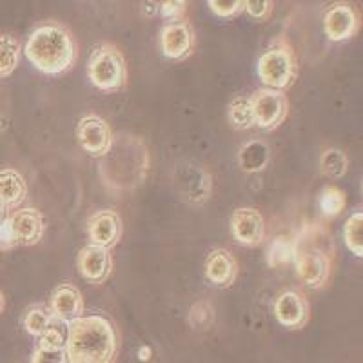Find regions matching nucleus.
Returning <instances> with one entry per match:
<instances>
[{
	"instance_id": "obj_6",
	"label": "nucleus",
	"mask_w": 363,
	"mask_h": 363,
	"mask_svg": "<svg viewBox=\"0 0 363 363\" xmlns=\"http://www.w3.org/2000/svg\"><path fill=\"white\" fill-rule=\"evenodd\" d=\"M258 77L265 87L285 91L298 79V60L285 40H277L258 58Z\"/></svg>"
},
{
	"instance_id": "obj_13",
	"label": "nucleus",
	"mask_w": 363,
	"mask_h": 363,
	"mask_svg": "<svg viewBox=\"0 0 363 363\" xmlns=\"http://www.w3.org/2000/svg\"><path fill=\"white\" fill-rule=\"evenodd\" d=\"M274 316L285 329H303L311 316L309 301L300 291H284L274 300Z\"/></svg>"
},
{
	"instance_id": "obj_15",
	"label": "nucleus",
	"mask_w": 363,
	"mask_h": 363,
	"mask_svg": "<svg viewBox=\"0 0 363 363\" xmlns=\"http://www.w3.org/2000/svg\"><path fill=\"white\" fill-rule=\"evenodd\" d=\"M122 233H124L122 218L113 209L99 211L87 220V235H89L91 244L111 249L120 242Z\"/></svg>"
},
{
	"instance_id": "obj_37",
	"label": "nucleus",
	"mask_w": 363,
	"mask_h": 363,
	"mask_svg": "<svg viewBox=\"0 0 363 363\" xmlns=\"http://www.w3.org/2000/svg\"><path fill=\"white\" fill-rule=\"evenodd\" d=\"M173 2H177L178 6H182V8H186L187 6V0H173Z\"/></svg>"
},
{
	"instance_id": "obj_32",
	"label": "nucleus",
	"mask_w": 363,
	"mask_h": 363,
	"mask_svg": "<svg viewBox=\"0 0 363 363\" xmlns=\"http://www.w3.org/2000/svg\"><path fill=\"white\" fill-rule=\"evenodd\" d=\"M158 13H160V17L164 18V21L171 22V21H178V18H184V15H186V8L178 6L177 2H173V0H164V2L158 6Z\"/></svg>"
},
{
	"instance_id": "obj_4",
	"label": "nucleus",
	"mask_w": 363,
	"mask_h": 363,
	"mask_svg": "<svg viewBox=\"0 0 363 363\" xmlns=\"http://www.w3.org/2000/svg\"><path fill=\"white\" fill-rule=\"evenodd\" d=\"M296 274L311 289H322L329 281L335 262V245L320 223L306 225L294 238Z\"/></svg>"
},
{
	"instance_id": "obj_33",
	"label": "nucleus",
	"mask_w": 363,
	"mask_h": 363,
	"mask_svg": "<svg viewBox=\"0 0 363 363\" xmlns=\"http://www.w3.org/2000/svg\"><path fill=\"white\" fill-rule=\"evenodd\" d=\"M15 245H17V240H15V235H13L9 218L6 216V218L0 222V247L11 249V247H15Z\"/></svg>"
},
{
	"instance_id": "obj_9",
	"label": "nucleus",
	"mask_w": 363,
	"mask_h": 363,
	"mask_svg": "<svg viewBox=\"0 0 363 363\" xmlns=\"http://www.w3.org/2000/svg\"><path fill=\"white\" fill-rule=\"evenodd\" d=\"M362 28V15L352 2H335L323 13V33L330 42H347Z\"/></svg>"
},
{
	"instance_id": "obj_19",
	"label": "nucleus",
	"mask_w": 363,
	"mask_h": 363,
	"mask_svg": "<svg viewBox=\"0 0 363 363\" xmlns=\"http://www.w3.org/2000/svg\"><path fill=\"white\" fill-rule=\"evenodd\" d=\"M238 277V264L235 256L225 249H215L211 251L206 260V278L211 285L225 289L235 284Z\"/></svg>"
},
{
	"instance_id": "obj_21",
	"label": "nucleus",
	"mask_w": 363,
	"mask_h": 363,
	"mask_svg": "<svg viewBox=\"0 0 363 363\" xmlns=\"http://www.w3.org/2000/svg\"><path fill=\"white\" fill-rule=\"evenodd\" d=\"M28 196V184L26 178L15 169L0 171V200L8 207H17Z\"/></svg>"
},
{
	"instance_id": "obj_16",
	"label": "nucleus",
	"mask_w": 363,
	"mask_h": 363,
	"mask_svg": "<svg viewBox=\"0 0 363 363\" xmlns=\"http://www.w3.org/2000/svg\"><path fill=\"white\" fill-rule=\"evenodd\" d=\"M17 245H35L44 236V216L38 209L26 207L8 216Z\"/></svg>"
},
{
	"instance_id": "obj_29",
	"label": "nucleus",
	"mask_w": 363,
	"mask_h": 363,
	"mask_svg": "<svg viewBox=\"0 0 363 363\" xmlns=\"http://www.w3.org/2000/svg\"><path fill=\"white\" fill-rule=\"evenodd\" d=\"M189 323L199 330L209 329L215 323V309L209 301H199L189 311Z\"/></svg>"
},
{
	"instance_id": "obj_5",
	"label": "nucleus",
	"mask_w": 363,
	"mask_h": 363,
	"mask_svg": "<svg viewBox=\"0 0 363 363\" xmlns=\"http://www.w3.org/2000/svg\"><path fill=\"white\" fill-rule=\"evenodd\" d=\"M87 79L104 93H116L128 84V62L124 53L111 42L93 48L87 60Z\"/></svg>"
},
{
	"instance_id": "obj_28",
	"label": "nucleus",
	"mask_w": 363,
	"mask_h": 363,
	"mask_svg": "<svg viewBox=\"0 0 363 363\" xmlns=\"http://www.w3.org/2000/svg\"><path fill=\"white\" fill-rule=\"evenodd\" d=\"M345 207V193L335 186H329L322 191L320 194V209L325 216L333 218V216L340 215Z\"/></svg>"
},
{
	"instance_id": "obj_12",
	"label": "nucleus",
	"mask_w": 363,
	"mask_h": 363,
	"mask_svg": "<svg viewBox=\"0 0 363 363\" xmlns=\"http://www.w3.org/2000/svg\"><path fill=\"white\" fill-rule=\"evenodd\" d=\"M77 269L80 277L91 285H100L108 280L113 271V256L111 249L102 245L89 244L80 249L77 258Z\"/></svg>"
},
{
	"instance_id": "obj_24",
	"label": "nucleus",
	"mask_w": 363,
	"mask_h": 363,
	"mask_svg": "<svg viewBox=\"0 0 363 363\" xmlns=\"http://www.w3.org/2000/svg\"><path fill=\"white\" fill-rule=\"evenodd\" d=\"M343 242L354 256H363V213L356 211L343 225Z\"/></svg>"
},
{
	"instance_id": "obj_2",
	"label": "nucleus",
	"mask_w": 363,
	"mask_h": 363,
	"mask_svg": "<svg viewBox=\"0 0 363 363\" xmlns=\"http://www.w3.org/2000/svg\"><path fill=\"white\" fill-rule=\"evenodd\" d=\"M66 359L69 363L113 362L118 336L109 318L102 314L79 316L66 323Z\"/></svg>"
},
{
	"instance_id": "obj_23",
	"label": "nucleus",
	"mask_w": 363,
	"mask_h": 363,
	"mask_svg": "<svg viewBox=\"0 0 363 363\" xmlns=\"http://www.w3.org/2000/svg\"><path fill=\"white\" fill-rule=\"evenodd\" d=\"M53 320L55 318L51 316L50 307L31 306L26 309L24 316H22V327H24L28 335L38 338V336L50 327V323L53 322Z\"/></svg>"
},
{
	"instance_id": "obj_30",
	"label": "nucleus",
	"mask_w": 363,
	"mask_h": 363,
	"mask_svg": "<svg viewBox=\"0 0 363 363\" xmlns=\"http://www.w3.org/2000/svg\"><path fill=\"white\" fill-rule=\"evenodd\" d=\"M209 9L218 18H235L244 13V0H207Z\"/></svg>"
},
{
	"instance_id": "obj_26",
	"label": "nucleus",
	"mask_w": 363,
	"mask_h": 363,
	"mask_svg": "<svg viewBox=\"0 0 363 363\" xmlns=\"http://www.w3.org/2000/svg\"><path fill=\"white\" fill-rule=\"evenodd\" d=\"M294 258V240L289 236H277L271 240L267 247V264L269 267L277 269L280 265L289 264Z\"/></svg>"
},
{
	"instance_id": "obj_31",
	"label": "nucleus",
	"mask_w": 363,
	"mask_h": 363,
	"mask_svg": "<svg viewBox=\"0 0 363 363\" xmlns=\"http://www.w3.org/2000/svg\"><path fill=\"white\" fill-rule=\"evenodd\" d=\"M272 9H274L272 0H244V11L258 22L269 21L272 15Z\"/></svg>"
},
{
	"instance_id": "obj_8",
	"label": "nucleus",
	"mask_w": 363,
	"mask_h": 363,
	"mask_svg": "<svg viewBox=\"0 0 363 363\" xmlns=\"http://www.w3.org/2000/svg\"><path fill=\"white\" fill-rule=\"evenodd\" d=\"M174 186L184 202L191 206H202L211 196L213 178L200 165L193 162H184L174 171Z\"/></svg>"
},
{
	"instance_id": "obj_35",
	"label": "nucleus",
	"mask_w": 363,
	"mask_h": 363,
	"mask_svg": "<svg viewBox=\"0 0 363 363\" xmlns=\"http://www.w3.org/2000/svg\"><path fill=\"white\" fill-rule=\"evenodd\" d=\"M6 209H8V206H6V203L0 200V222L6 218Z\"/></svg>"
},
{
	"instance_id": "obj_14",
	"label": "nucleus",
	"mask_w": 363,
	"mask_h": 363,
	"mask_svg": "<svg viewBox=\"0 0 363 363\" xmlns=\"http://www.w3.org/2000/svg\"><path fill=\"white\" fill-rule=\"evenodd\" d=\"M231 233L238 244L247 247L260 245L265 236L264 216L252 207H240L231 215Z\"/></svg>"
},
{
	"instance_id": "obj_20",
	"label": "nucleus",
	"mask_w": 363,
	"mask_h": 363,
	"mask_svg": "<svg viewBox=\"0 0 363 363\" xmlns=\"http://www.w3.org/2000/svg\"><path fill=\"white\" fill-rule=\"evenodd\" d=\"M271 160V147L264 140H249L238 151V165L244 173H260Z\"/></svg>"
},
{
	"instance_id": "obj_1",
	"label": "nucleus",
	"mask_w": 363,
	"mask_h": 363,
	"mask_svg": "<svg viewBox=\"0 0 363 363\" xmlns=\"http://www.w3.org/2000/svg\"><path fill=\"white\" fill-rule=\"evenodd\" d=\"M99 171L104 186L113 193H129L142 186L149 171V153L135 135L113 136L108 153L102 155Z\"/></svg>"
},
{
	"instance_id": "obj_3",
	"label": "nucleus",
	"mask_w": 363,
	"mask_h": 363,
	"mask_svg": "<svg viewBox=\"0 0 363 363\" xmlns=\"http://www.w3.org/2000/svg\"><path fill=\"white\" fill-rule=\"evenodd\" d=\"M24 55L40 73L55 77L67 73L74 66L79 45L67 26L60 22H44L29 33Z\"/></svg>"
},
{
	"instance_id": "obj_10",
	"label": "nucleus",
	"mask_w": 363,
	"mask_h": 363,
	"mask_svg": "<svg viewBox=\"0 0 363 363\" xmlns=\"http://www.w3.org/2000/svg\"><path fill=\"white\" fill-rule=\"evenodd\" d=\"M196 37L191 24L184 18L171 21L160 31V50L162 55L174 62L186 60L194 50Z\"/></svg>"
},
{
	"instance_id": "obj_34",
	"label": "nucleus",
	"mask_w": 363,
	"mask_h": 363,
	"mask_svg": "<svg viewBox=\"0 0 363 363\" xmlns=\"http://www.w3.org/2000/svg\"><path fill=\"white\" fill-rule=\"evenodd\" d=\"M151 356H153V349L147 345H142L140 349H138V359H142V362H147V359H151Z\"/></svg>"
},
{
	"instance_id": "obj_18",
	"label": "nucleus",
	"mask_w": 363,
	"mask_h": 363,
	"mask_svg": "<svg viewBox=\"0 0 363 363\" xmlns=\"http://www.w3.org/2000/svg\"><path fill=\"white\" fill-rule=\"evenodd\" d=\"M51 316L60 323H67L74 318L82 316L84 313V298L74 285L62 284L53 291L50 300Z\"/></svg>"
},
{
	"instance_id": "obj_25",
	"label": "nucleus",
	"mask_w": 363,
	"mask_h": 363,
	"mask_svg": "<svg viewBox=\"0 0 363 363\" xmlns=\"http://www.w3.org/2000/svg\"><path fill=\"white\" fill-rule=\"evenodd\" d=\"M229 122L235 129H251L255 128V116H252V106L251 96H236L231 104H229Z\"/></svg>"
},
{
	"instance_id": "obj_22",
	"label": "nucleus",
	"mask_w": 363,
	"mask_h": 363,
	"mask_svg": "<svg viewBox=\"0 0 363 363\" xmlns=\"http://www.w3.org/2000/svg\"><path fill=\"white\" fill-rule=\"evenodd\" d=\"M21 42L13 35H0V77L6 79L21 62Z\"/></svg>"
},
{
	"instance_id": "obj_11",
	"label": "nucleus",
	"mask_w": 363,
	"mask_h": 363,
	"mask_svg": "<svg viewBox=\"0 0 363 363\" xmlns=\"http://www.w3.org/2000/svg\"><path fill=\"white\" fill-rule=\"evenodd\" d=\"M111 125L99 115H87L77 125V140L89 157L100 158L108 153L113 142Z\"/></svg>"
},
{
	"instance_id": "obj_27",
	"label": "nucleus",
	"mask_w": 363,
	"mask_h": 363,
	"mask_svg": "<svg viewBox=\"0 0 363 363\" xmlns=\"http://www.w3.org/2000/svg\"><path fill=\"white\" fill-rule=\"evenodd\" d=\"M320 169L325 177L342 178L349 169V158L342 149H327L320 158Z\"/></svg>"
},
{
	"instance_id": "obj_36",
	"label": "nucleus",
	"mask_w": 363,
	"mask_h": 363,
	"mask_svg": "<svg viewBox=\"0 0 363 363\" xmlns=\"http://www.w3.org/2000/svg\"><path fill=\"white\" fill-rule=\"evenodd\" d=\"M4 307H6V300H4V294L0 293V314L4 313Z\"/></svg>"
},
{
	"instance_id": "obj_17",
	"label": "nucleus",
	"mask_w": 363,
	"mask_h": 363,
	"mask_svg": "<svg viewBox=\"0 0 363 363\" xmlns=\"http://www.w3.org/2000/svg\"><path fill=\"white\" fill-rule=\"evenodd\" d=\"M31 362L45 363H66V329L60 322L53 320L50 327L38 336V345L33 351Z\"/></svg>"
},
{
	"instance_id": "obj_7",
	"label": "nucleus",
	"mask_w": 363,
	"mask_h": 363,
	"mask_svg": "<svg viewBox=\"0 0 363 363\" xmlns=\"http://www.w3.org/2000/svg\"><path fill=\"white\" fill-rule=\"evenodd\" d=\"M252 116L255 125L265 131L280 128L289 115V100L287 95L280 89L272 87H262L251 96Z\"/></svg>"
}]
</instances>
